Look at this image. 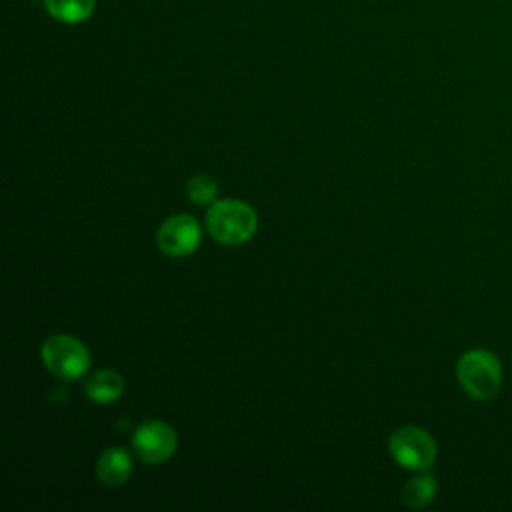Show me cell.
Returning a JSON list of instances; mask_svg holds the SVG:
<instances>
[{
    "instance_id": "cell-2",
    "label": "cell",
    "mask_w": 512,
    "mask_h": 512,
    "mask_svg": "<svg viewBox=\"0 0 512 512\" xmlns=\"http://www.w3.org/2000/svg\"><path fill=\"white\" fill-rule=\"evenodd\" d=\"M456 378L462 390L478 402L494 398L502 384L500 360L490 350H468L456 364Z\"/></svg>"
},
{
    "instance_id": "cell-3",
    "label": "cell",
    "mask_w": 512,
    "mask_h": 512,
    "mask_svg": "<svg viewBox=\"0 0 512 512\" xmlns=\"http://www.w3.org/2000/svg\"><path fill=\"white\" fill-rule=\"evenodd\" d=\"M44 366L62 380H76L90 368L88 348L70 334H54L44 340L40 348Z\"/></svg>"
},
{
    "instance_id": "cell-11",
    "label": "cell",
    "mask_w": 512,
    "mask_h": 512,
    "mask_svg": "<svg viewBox=\"0 0 512 512\" xmlns=\"http://www.w3.org/2000/svg\"><path fill=\"white\" fill-rule=\"evenodd\" d=\"M218 194V184L210 174H194L186 182V196L194 204H212Z\"/></svg>"
},
{
    "instance_id": "cell-7",
    "label": "cell",
    "mask_w": 512,
    "mask_h": 512,
    "mask_svg": "<svg viewBox=\"0 0 512 512\" xmlns=\"http://www.w3.org/2000/svg\"><path fill=\"white\" fill-rule=\"evenodd\" d=\"M132 474V458L122 446L104 448L96 462V476L108 488L122 486Z\"/></svg>"
},
{
    "instance_id": "cell-9",
    "label": "cell",
    "mask_w": 512,
    "mask_h": 512,
    "mask_svg": "<svg viewBox=\"0 0 512 512\" xmlns=\"http://www.w3.org/2000/svg\"><path fill=\"white\" fill-rule=\"evenodd\" d=\"M48 14L64 24H76L92 16L96 0H44Z\"/></svg>"
},
{
    "instance_id": "cell-8",
    "label": "cell",
    "mask_w": 512,
    "mask_h": 512,
    "mask_svg": "<svg viewBox=\"0 0 512 512\" xmlns=\"http://www.w3.org/2000/svg\"><path fill=\"white\" fill-rule=\"evenodd\" d=\"M84 392L94 404L116 402L124 392V378L114 370H98L86 380Z\"/></svg>"
},
{
    "instance_id": "cell-10",
    "label": "cell",
    "mask_w": 512,
    "mask_h": 512,
    "mask_svg": "<svg viewBox=\"0 0 512 512\" xmlns=\"http://www.w3.org/2000/svg\"><path fill=\"white\" fill-rule=\"evenodd\" d=\"M436 480L434 476L426 474L422 470V474L410 478L404 488H402V502L408 506V508H422L426 504H430L436 496Z\"/></svg>"
},
{
    "instance_id": "cell-6",
    "label": "cell",
    "mask_w": 512,
    "mask_h": 512,
    "mask_svg": "<svg viewBox=\"0 0 512 512\" xmlns=\"http://www.w3.org/2000/svg\"><path fill=\"white\" fill-rule=\"evenodd\" d=\"M200 242H202V228L198 220L188 214H174L166 218L156 232L158 248L170 258L192 254L200 246Z\"/></svg>"
},
{
    "instance_id": "cell-4",
    "label": "cell",
    "mask_w": 512,
    "mask_h": 512,
    "mask_svg": "<svg viewBox=\"0 0 512 512\" xmlns=\"http://www.w3.org/2000/svg\"><path fill=\"white\" fill-rule=\"evenodd\" d=\"M388 448L400 466L420 472L432 466L438 452L434 438L418 426H402L394 430L390 434Z\"/></svg>"
},
{
    "instance_id": "cell-5",
    "label": "cell",
    "mask_w": 512,
    "mask_h": 512,
    "mask_svg": "<svg viewBox=\"0 0 512 512\" xmlns=\"http://www.w3.org/2000/svg\"><path fill=\"white\" fill-rule=\"evenodd\" d=\"M132 448L146 464H162L178 448V436L174 428L162 420H148L134 430Z\"/></svg>"
},
{
    "instance_id": "cell-1",
    "label": "cell",
    "mask_w": 512,
    "mask_h": 512,
    "mask_svg": "<svg viewBox=\"0 0 512 512\" xmlns=\"http://www.w3.org/2000/svg\"><path fill=\"white\" fill-rule=\"evenodd\" d=\"M206 228L218 244L238 246L254 236L258 228V216L254 208L244 200H216L206 212Z\"/></svg>"
}]
</instances>
